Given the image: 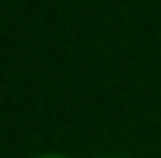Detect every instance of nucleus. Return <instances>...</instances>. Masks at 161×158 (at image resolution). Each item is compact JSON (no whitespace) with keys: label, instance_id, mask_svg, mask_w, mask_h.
Wrapping results in <instances>:
<instances>
[{"label":"nucleus","instance_id":"1","mask_svg":"<svg viewBox=\"0 0 161 158\" xmlns=\"http://www.w3.org/2000/svg\"><path fill=\"white\" fill-rule=\"evenodd\" d=\"M33 158H72V155H63V152H43V155H33Z\"/></svg>","mask_w":161,"mask_h":158}]
</instances>
